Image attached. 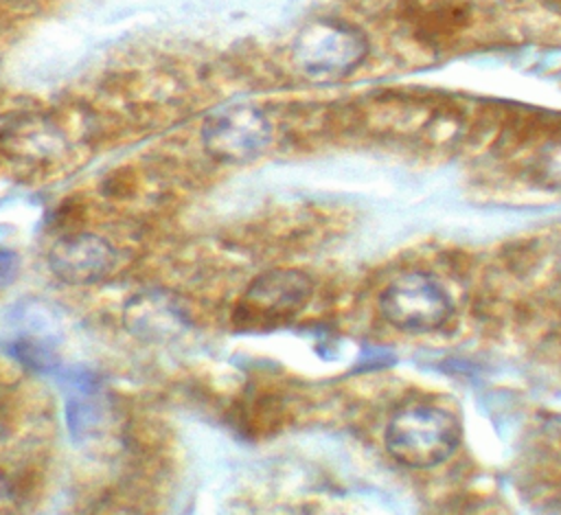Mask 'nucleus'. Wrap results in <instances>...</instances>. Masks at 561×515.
Masks as SVG:
<instances>
[{
  "label": "nucleus",
  "instance_id": "nucleus-1",
  "mask_svg": "<svg viewBox=\"0 0 561 515\" xmlns=\"http://www.w3.org/2000/svg\"><path fill=\"white\" fill-rule=\"evenodd\" d=\"M386 449L405 467L430 469L447 462L460 445L456 414L434 403H412L392 414L386 425Z\"/></svg>",
  "mask_w": 561,
  "mask_h": 515
},
{
  "label": "nucleus",
  "instance_id": "nucleus-2",
  "mask_svg": "<svg viewBox=\"0 0 561 515\" xmlns=\"http://www.w3.org/2000/svg\"><path fill=\"white\" fill-rule=\"evenodd\" d=\"M366 55L368 39L364 33L329 18L307 22L291 44L294 64L307 79L318 83H335L348 77Z\"/></svg>",
  "mask_w": 561,
  "mask_h": 515
},
{
  "label": "nucleus",
  "instance_id": "nucleus-3",
  "mask_svg": "<svg viewBox=\"0 0 561 515\" xmlns=\"http://www.w3.org/2000/svg\"><path fill=\"white\" fill-rule=\"evenodd\" d=\"M313 283L300 270L278 267L256 276L234 305L241 331H270L289 322L311 298Z\"/></svg>",
  "mask_w": 561,
  "mask_h": 515
},
{
  "label": "nucleus",
  "instance_id": "nucleus-4",
  "mask_svg": "<svg viewBox=\"0 0 561 515\" xmlns=\"http://www.w3.org/2000/svg\"><path fill=\"white\" fill-rule=\"evenodd\" d=\"M379 311L399 331L430 333L447 324L454 305L434 274L414 270L399 274L381 289Z\"/></svg>",
  "mask_w": 561,
  "mask_h": 515
},
{
  "label": "nucleus",
  "instance_id": "nucleus-5",
  "mask_svg": "<svg viewBox=\"0 0 561 515\" xmlns=\"http://www.w3.org/2000/svg\"><path fill=\"white\" fill-rule=\"evenodd\" d=\"M272 140V123L252 103H232L213 112L202 125L204 149L221 162H248Z\"/></svg>",
  "mask_w": 561,
  "mask_h": 515
},
{
  "label": "nucleus",
  "instance_id": "nucleus-6",
  "mask_svg": "<svg viewBox=\"0 0 561 515\" xmlns=\"http://www.w3.org/2000/svg\"><path fill=\"white\" fill-rule=\"evenodd\" d=\"M50 272L70 285H92L103 281L114 267L112 245L96 234H66L48 250Z\"/></svg>",
  "mask_w": 561,
  "mask_h": 515
},
{
  "label": "nucleus",
  "instance_id": "nucleus-7",
  "mask_svg": "<svg viewBox=\"0 0 561 515\" xmlns=\"http://www.w3.org/2000/svg\"><path fill=\"white\" fill-rule=\"evenodd\" d=\"M125 316H127L129 327H131L134 331L145 329L147 335H153V333L169 335V333H171L173 329H178L180 322H182L180 313L169 305V300H167V298H160V296H153V294L134 298V300L127 305ZM131 329H129V331H131Z\"/></svg>",
  "mask_w": 561,
  "mask_h": 515
},
{
  "label": "nucleus",
  "instance_id": "nucleus-8",
  "mask_svg": "<svg viewBox=\"0 0 561 515\" xmlns=\"http://www.w3.org/2000/svg\"><path fill=\"white\" fill-rule=\"evenodd\" d=\"M15 274V256L13 254H0V283L11 281Z\"/></svg>",
  "mask_w": 561,
  "mask_h": 515
}]
</instances>
